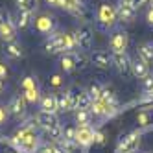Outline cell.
Listing matches in <instances>:
<instances>
[{"instance_id":"6da1fadb","label":"cell","mask_w":153,"mask_h":153,"mask_svg":"<svg viewBox=\"0 0 153 153\" xmlns=\"http://www.w3.org/2000/svg\"><path fill=\"white\" fill-rule=\"evenodd\" d=\"M17 144L22 148L24 151H35L39 148V138L35 133V126H24L22 129L17 133Z\"/></svg>"},{"instance_id":"7a4b0ae2","label":"cell","mask_w":153,"mask_h":153,"mask_svg":"<svg viewBox=\"0 0 153 153\" xmlns=\"http://www.w3.org/2000/svg\"><path fill=\"white\" fill-rule=\"evenodd\" d=\"M116 20H118L116 7L111 4H102L100 9H98V22L103 28H111V26H114Z\"/></svg>"},{"instance_id":"3957f363","label":"cell","mask_w":153,"mask_h":153,"mask_svg":"<svg viewBox=\"0 0 153 153\" xmlns=\"http://www.w3.org/2000/svg\"><path fill=\"white\" fill-rule=\"evenodd\" d=\"M129 45V35L127 31H114L111 35V41H109V48H111V53H124L127 50Z\"/></svg>"},{"instance_id":"277c9868","label":"cell","mask_w":153,"mask_h":153,"mask_svg":"<svg viewBox=\"0 0 153 153\" xmlns=\"http://www.w3.org/2000/svg\"><path fill=\"white\" fill-rule=\"evenodd\" d=\"M74 37H76V42H78L79 50H83V52L91 50V46H92V30L87 24H83V26H79L78 30H76Z\"/></svg>"},{"instance_id":"5b68a950","label":"cell","mask_w":153,"mask_h":153,"mask_svg":"<svg viewBox=\"0 0 153 153\" xmlns=\"http://www.w3.org/2000/svg\"><path fill=\"white\" fill-rule=\"evenodd\" d=\"M45 50L48 53H67L65 48V33H52L45 41Z\"/></svg>"},{"instance_id":"8992f818","label":"cell","mask_w":153,"mask_h":153,"mask_svg":"<svg viewBox=\"0 0 153 153\" xmlns=\"http://www.w3.org/2000/svg\"><path fill=\"white\" fill-rule=\"evenodd\" d=\"M114 105H111V103H107V102H103V100H94L92 103H91V113H92V116H98V118H105V116H111L113 113H114Z\"/></svg>"},{"instance_id":"52a82bcc","label":"cell","mask_w":153,"mask_h":153,"mask_svg":"<svg viewBox=\"0 0 153 153\" xmlns=\"http://www.w3.org/2000/svg\"><path fill=\"white\" fill-rule=\"evenodd\" d=\"M91 63L94 65L96 68H102V70H109L113 67V56L109 52H94L91 56Z\"/></svg>"},{"instance_id":"ba28073f","label":"cell","mask_w":153,"mask_h":153,"mask_svg":"<svg viewBox=\"0 0 153 153\" xmlns=\"http://www.w3.org/2000/svg\"><path fill=\"white\" fill-rule=\"evenodd\" d=\"M138 146H140V133L133 131V133H129L122 138V142H120V151L122 153H133Z\"/></svg>"},{"instance_id":"9c48e42d","label":"cell","mask_w":153,"mask_h":153,"mask_svg":"<svg viewBox=\"0 0 153 153\" xmlns=\"http://www.w3.org/2000/svg\"><path fill=\"white\" fill-rule=\"evenodd\" d=\"M35 28L45 35H52L53 30H56V19L52 15H41L39 19H35Z\"/></svg>"},{"instance_id":"30bf717a","label":"cell","mask_w":153,"mask_h":153,"mask_svg":"<svg viewBox=\"0 0 153 153\" xmlns=\"http://www.w3.org/2000/svg\"><path fill=\"white\" fill-rule=\"evenodd\" d=\"M15 33H17V24L9 17H2V20H0V37L4 41H15Z\"/></svg>"},{"instance_id":"8fae6325","label":"cell","mask_w":153,"mask_h":153,"mask_svg":"<svg viewBox=\"0 0 153 153\" xmlns=\"http://www.w3.org/2000/svg\"><path fill=\"white\" fill-rule=\"evenodd\" d=\"M91 142H94V131L91 126H78L76 131V144L79 146H89Z\"/></svg>"},{"instance_id":"7c38bea8","label":"cell","mask_w":153,"mask_h":153,"mask_svg":"<svg viewBox=\"0 0 153 153\" xmlns=\"http://www.w3.org/2000/svg\"><path fill=\"white\" fill-rule=\"evenodd\" d=\"M35 122H37L39 127L48 129V127H52V126L59 124V120H57L56 113H50V111H39V113L35 114Z\"/></svg>"},{"instance_id":"4fadbf2b","label":"cell","mask_w":153,"mask_h":153,"mask_svg":"<svg viewBox=\"0 0 153 153\" xmlns=\"http://www.w3.org/2000/svg\"><path fill=\"white\" fill-rule=\"evenodd\" d=\"M26 100H24V96L20 94V96H13L11 98V102H9V105H7V111L11 113L13 116H17V118H20L24 114V111H26Z\"/></svg>"},{"instance_id":"5bb4252c","label":"cell","mask_w":153,"mask_h":153,"mask_svg":"<svg viewBox=\"0 0 153 153\" xmlns=\"http://www.w3.org/2000/svg\"><path fill=\"white\" fill-rule=\"evenodd\" d=\"M131 72H133L135 78H138V79H146L148 76H149V65L144 63L140 57L131 59Z\"/></svg>"},{"instance_id":"9a60e30c","label":"cell","mask_w":153,"mask_h":153,"mask_svg":"<svg viewBox=\"0 0 153 153\" xmlns=\"http://www.w3.org/2000/svg\"><path fill=\"white\" fill-rule=\"evenodd\" d=\"M113 56V67H116V70L120 74H127L131 70V59L127 57V53H111Z\"/></svg>"},{"instance_id":"2e32d148","label":"cell","mask_w":153,"mask_h":153,"mask_svg":"<svg viewBox=\"0 0 153 153\" xmlns=\"http://www.w3.org/2000/svg\"><path fill=\"white\" fill-rule=\"evenodd\" d=\"M4 53L11 59H20L24 56L22 46H20L17 41H4Z\"/></svg>"},{"instance_id":"e0dca14e","label":"cell","mask_w":153,"mask_h":153,"mask_svg":"<svg viewBox=\"0 0 153 153\" xmlns=\"http://www.w3.org/2000/svg\"><path fill=\"white\" fill-rule=\"evenodd\" d=\"M61 67L65 72H72L78 68V52H67L61 56Z\"/></svg>"},{"instance_id":"ac0fdd59","label":"cell","mask_w":153,"mask_h":153,"mask_svg":"<svg viewBox=\"0 0 153 153\" xmlns=\"http://www.w3.org/2000/svg\"><path fill=\"white\" fill-rule=\"evenodd\" d=\"M61 7L76 17H83V0H61Z\"/></svg>"},{"instance_id":"d6986e66","label":"cell","mask_w":153,"mask_h":153,"mask_svg":"<svg viewBox=\"0 0 153 153\" xmlns=\"http://www.w3.org/2000/svg\"><path fill=\"white\" fill-rule=\"evenodd\" d=\"M137 53L144 63L153 65V42H142V45L137 48Z\"/></svg>"},{"instance_id":"ffe728a7","label":"cell","mask_w":153,"mask_h":153,"mask_svg":"<svg viewBox=\"0 0 153 153\" xmlns=\"http://www.w3.org/2000/svg\"><path fill=\"white\" fill-rule=\"evenodd\" d=\"M116 13H118L120 20H124V22H133L135 15H137V7L135 6H118Z\"/></svg>"},{"instance_id":"44dd1931","label":"cell","mask_w":153,"mask_h":153,"mask_svg":"<svg viewBox=\"0 0 153 153\" xmlns=\"http://www.w3.org/2000/svg\"><path fill=\"white\" fill-rule=\"evenodd\" d=\"M41 111H50V113H56L57 111L56 94H45V96L41 98Z\"/></svg>"},{"instance_id":"7402d4cb","label":"cell","mask_w":153,"mask_h":153,"mask_svg":"<svg viewBox=\"0 0 153 153\" xmlns=\"http://www.w3.org/2000/svg\"><path fill=\"white\" fill-rule=\"evenodd\" d=\"M91 120H92L91 109H78L76 111V124L78 126H91Z\"/></svg>"},{"instance_id":"603a6c76","label":"cell","mask_w":153,"mask_h":153,"mask_svg":"<svg viewBox=\"0 0 153 153\" xmlns=\"http://www.w3.org/2000/svg\"><path fill=\"white\" fill-rule=\"evenodd\" d=\"M81 92H83V91L78 89V87H70V89L67 91V94H68V102H70V111H76V109H78Z\"/></svg>"},{"instance_id":"cb8c5ba5","label":"cell","mask_w":153,"mask_h":153,"mask_svg":"<svg viewBox=\"0 0 153 153\" xmlns=\"http://www.w3.org/2000/svg\"><path fill=\"white\" fill-rule=\"evenodd\" d=\"M31 17H33V13H30V11H24V9H19V13H17V28H28L30 22H31Z\"/></svg>"},{"instance_id":"d4e9b609","label":"cell","mask_w":153,"mask_h":153,"mask_svg":"<svg viewBox=\"0 0 153 153\" xmlns=\"http://www.w3.org/2000/svg\"><path fill=\"white\" fill-rule=\"evenodd\" d=\"M19 9H24V11H30V13H35L37 7H39V0H15Z\"/></svg>"},{"instance_id":"484cf974","label":"cell","mask_w":153,"mask_h":153,"mask_svg":"<svg viewBox=\"0 0 153 153\" xmlns=\"http://www.w3.org/2000/svg\"><path fill=\"white\" fill-rule=\"evenodd\" d=\"M45 131H46V135H48L50 138H53L56 142L63 140V127H61V124H56V126H52V127H48V129H45Z\"/></svg>"},{"instance_id":"4316f807","label":"cell","mask_w":153,"mask_h":153,"mask_svg":"<svg viewBox=\"0 0 153 153\" xmlns=\"http://www.w3.org/2000/svg\"><path fill=\"white\" fill-rule=\"evenodd\" d=\"M56 100H57V111H70V102H68L67 92L56 94Z\"/></svg>"},{"instance_id":"83f0119b","label":"cell","mask_w":153,"mask_h":153,"mask_svg":"<svg viewBox=\"0 0 153 153\" xmlns=\"http://www.w3.org/2000/svg\"><path fill=\"white\" fill-rule=\"evenodd\" d=\"M22 96H24V100L28 103H35L39 100V89L35 87V89H28V91H22Z\"/></svg>"},{"instance_id":"f1b7e54d","label":"cell","mask_w":153,"mask_h":153,"mask_svg":"<svg viewBox=\"0 0 153 153\" xmlns=\"http://www.w3.org/2000/svg\"><path fill=\"white\" fill-rule=\"evenodd\" d=\"M102 91H103V87L100 83H92L87 92H89V96L92 98V102H94V100H100V98H102Z\"/></svg>"},{"instance_id":"f546056e","label":"cell","mask_w":153,"mask_h":153,"mask_svg":"<svg viewBox=\"0 0 153 153\" xmlns=\"http://www.w3.org/2000/svg\"><path fill=\"white\" fill-rule=\"evenodd\" d=\"M100 100H103V102H107V103H111V105L116 107V96H114V92H113L111 89H107V87H103L102 98H100Z\"/></svg>"},{"instance_id":"4dcf8cb0","label":"cell","mask_w":153,"mask_h":153,"mask_svg":"<svg viewBox=\"0 0 153 153\" xmlns=\"http://www.w3.org/2000/svg\"><path fill=\"white\" fill-rule=\"evenodd\" d=\"M91 103H92V98L89 96V92H81L78 109H91ZM78 109H76V111H78Z\"/></svg>"},{"instance_id":"1f68e13d","label":"cell","mask_w":153,"mask_h":153,"mask_svg":"<svg viewBox=\"0 0 153 153\" xmlns=\"http://www.w3.org/2000/svg\"><path fill=\"white\" fill-rule=\"evenodd\" d=\"M76 131H78V126H68V127H63V140H72L76 142Z\"/></svg>"},{"instance_id":"d6a6232c","label":"cell","mask_w":153,"mask_h":153,"mask_svg":"<svg viewBox=\"0 0 153 153\" xmlns=\"http://www.w3.org/2000/svg\"><path fill=\"white\" fill-rule=\"evenodd\" d=\"M37 153H63V149L59 148V144H45L39 148Z\"/></svg>"},{"instance_id":"836d02e7","label":"cell","mask_w":153,"mask_h":153,"mask_svg":"<svg viewBox=\"0 0 153 153\" xmlns=\"http://www.w3.org/2000/svg\"><path fill=\"white\" fill-rule=\"evenodd\" d=\"M137 122H138V126H148L149 124V113L148 111H140L138 114H137Z\"/></svg>"},{"instance_id":"e575fe53","label":"cell","mask_w":153,"mask_h":153,"mask_svg":"<svg viewBox=\"0 0 153 153\" xmlns=\"http://www.w3.org/2000/svg\"><path fill=\"white\" fill-rule=\"evenodd\" d=\"M37 87V81L35 78H31V76H28V78L22 79V91H28V89H35Z\"/></svg>"},{"instance_id":"d590c367","label":"cell","mask_w":153,"mask_h":153,"mask_svg":"<svg viewBox=\"0 0 153 153\" xmlns=\"http://www.w3.org/2000/svg\"><path fill=\"white\" fill-rule=\"evenodd\" d=\"M151 89H153V76L149 74L148 78L144 79V91H146V92L149 94V92H151Z\"/></svg>"},{"instance_id":"8d00e7d4","label":"cell","mask_w":153,"mask_h":153,"mask_svg":"<svg viewBox=\"0 0 153 153\" xmlns=\"http://www.w3.org/2000/svg\"><path fill=\"white\" fill-rule=\"evenodd\" d=\"M7 114H9V111H7V107H4V105H0V126H2L6 120H7Z\"/></svg>"},{"instance_id":"74e56055","label":"cell","mask_w":153,"mask_h":153,"mask_svg":"<svg viewBox=\"0 0 153 153\" xmlns=\"http://www.w3.org/2000/svg\"><path fill=\"white\" fill-rule=\"evenodd\" d=\"M61 83H63V79H61L59 74H53L52 78H50V85H52V87H59Z\"/></svg>"},{"instance_id":"f35d334b","label":"cell","mask_w":153,"mask_h":153,"mask_svg":"<svg viewBox=\"0 0 153 153\" xmlns=\"http://www.w3.org/2000/svg\"><path fill=\"white\" fill-rule=\"evenodd\" d=\"M6 76H7V67L4 63H0V79H6Z\"/></svg>"},{"instance_id":"ab89813d","label":"cell","mask_w":153,"mask_h":153,"mask_svg":"<svg viewBox=\"0 0 153 153\" xmlns=\"http://www.w3.org/2000/svg\"><path fill=\"white\" fill-rule=\"evenodd\" d=\"M118 6H135V0H118Z\"/></svg>"},{"instance_id":"60d3db41","label":"cell","mask_w":153,"mask_h":153,"mask_svg":"<svg viewBox=\"0 0 153 153\" xmlns=\"http://www.w3.org/2000/svg\"><path fill=\"white\" fill-rule=\"evenodd\" d=\"M146 19H148V22H149V24L153 26V6H151V7L148 9V15H146Z\"/></svg>"},{"instance_id":"b9f144b4","label":"cell","mask_w":153,"mask_h":153,"mask_svg":"<svg viewBox=\"0 0 153 153\" xmlns=\"http://www.w3.org/2000/svg\"><path fill=\"white\" fill-rule=\"evenodd\" d=\"M48 2V6H52V7H61V0H46Z\"/></svg>"},{"instance_id":"7bdbcfd3","label":"cell","mask_w":153,"mask_h":153,"mask_svg":"<svg viewBox=\"0 0 153 153\" xmlns=\"http://www.w3.org/2000/svg\"><path fill=\"white\" fill-rule=\"evenodd\" d=\"M94 142H100V144H102V142H103V135H102V133H96V131H94Z\"/></svg>"},{"instance_id":"ee69618b","label":"cell","mask_w":153,"mask_h":153,"mask_svg":"<svg viewBox=\"0 0 153 153\" xmlns=\"http://www.w3.org/2000/svg\"><path fill=\"white\" fill-rule=\"evenodd\" d=\"M146 2H149V0H135V6H142V4H146Z\"/></svg>"},{"instance_id":"f6af8a7d","label":"cell","mask_w":153,"mask_h":153,"mask_svg":"<svg viewBox=\"0 0 153 153\" xmlns=\"http://www.w3.org/2000/svg\"><path fill=\"white\" fill-rule=\"evenodd\" d=\"M4 89H6V81L0 79V92H4Z\"/></svg>"},{"instance_id":"bcb514c9","label":"cell","mask_w":153,"mask_h":153,"mask_svg":"<svg viewBox=\"0 0 153 153\" xmlns=\"http://www.w3.org/2000/svg\"><path fill=\"white\" fill-rule=\"evenodd\" d=\"M9 153H19V151H9Z\"/></svg>"},{"instance_id":"7dc6e473","label":"cell","mask_w":153,"mask_h":153,"mask_svg":"<svg viewBox=\"0 0 153 153\" xmlns=\"http://www.w3.org/2000/svg\"><path fill=\"white\" fill-rule=\"evenodd\" d=\"M149 94H151V96H153V89H151V92H149Z\"/></svg>"},{"instance_id":"c3c4849f","label":"cell","mask_w":153,"mask_h":153,"mask_svg":"<svg viewBox=\"0 0 153 153\" xmlns=\"http://www.w3.org/2000/svg\"><path fill=\"white\" fill-rule=\"evenodd\" d=\"M149 2H151V6H153V0H149Z\"/></svg>"},{"instance_id":"681fc988","label":"cell","mask_w":153,"mask_h":153,"mask_svg":"<svg viewBox=\"0 0 153 153\" xmlns=\"http://www.w3.org/2000/svg\"><path fill=\"white\" fill-rule=\"evenodd\" d=\"M0 20H2V15H0Z\"/></svg>"}]
</instances>
